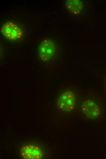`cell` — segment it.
<instances>
[{"mask_svg": "<svg viewBox=\"0 0 106 159\" xmlns=\"http://www.w3.org/2000/svg\"><path fill=\"white\" fill-rule=\"evenodd\" d=\"M55 52L54 42L52 40L47 39L42 42L39 47V57L43 61L48 62L54 57Z\"/></svg>", "mask_w": 106, "mask_h": 159, "instance_id": "2", "label": "cell"}, {"mask_svg": "<svg viewBox=\"0 0 106 159\" xmlns=\"http://www.w3.org/2000/svg\"><path fill=\"white\" fill-rule=\"evenodd\" d=\"M83 112L88 118L95 119L100 114V109L97 104L92 100H87L82 103Z\"/></svg>", "mask_w": 106, "mask_h": 159, "instance_id": "5", "label": "cell"}, {"mask_svg": "<svg viewBox=\"0 0 106 159\" xmlns=\"http://www.w3.org/2000/svg\"><path fill=\"white\" fill-rule=\"evenodd\" d=\"M68 9L74 15L79 14L83 7L82 2L79 0H68L66 1Z\"/></svg>", "mask_w": 106, "mask_h": 159, "instance_id": "6", "label": "cell"}, {"mask_svg": "<svg viewBox=\"0 0 106 159\" xmlns=\"http://www.w3.org/2000/svg\"><path fill=\"white\" fill-rule=\"evenodd\" d=\"M20 154L22 157L26 159H40L43 156V151L39 147L30 144L23 146Z\"/></svg>", "mask_w": 106, "mask_h": 159, "instance_id": "4", "label": "cell"}, {"mask_svg": "<svg viewBox=\"0 0 106 159\" xmlns=\"http://www.w3.org/2000/svg\"><path fill=\"white\" fill-rule=\"evenodd\" d=\"M1 32L5 37L12 40L20 39L24 33L21 26L10 21L3 24L1 28Z\"/></svg>", "mask_w": 106, "mask_h": 159, "instance_id": "1", "label": "cell"}, {"mask_svg": "<svg viewBox=\"0 0 106 159\" xmlns=\"http://www.w3.org/2000/svg\"><path fill=\"white\" fill-rule=\"evenodd\" d=\"M76 97L71 91L67 90L59 96L57 102L58 107L61 109L70 112L74 108L75 105Z\"/></svg>", "mask_w": 106, "mask_h": 159, "instance_id": "3", "label": "cell"}]
</instances>
